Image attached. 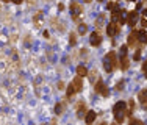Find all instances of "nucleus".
<instances>
[{
  "mask_svg": "<svg viewBox=\"0 0 147 125\" xmlns=\"http://www.w3.org/2000/svg\"><path fill=\"white\" fill-rule=\"evenodd\" d=\"M113 114L116 122H124V117L127 116V103L125 102H117L116 105L113 106Z\"/></svg>",
  "mask_w": 147,
  "mask_h": 125,
  "instance_id": "f257e3e1",
  "label": "nucleus"
},
{
  "mask_svg": "<svg viewBox=\"0 0 147 125\" xmlns=\"http://www.w3.org/2000/svg\"><path fill=\"white\" fill-rule=\"evenodd\" d=\"M116 62H117L116 53H114V52H110V53H107L103 58V69L107 72H113L114 67H116Z\"/></svg>",
  "mask_w": 147,
  "mask_h": 125,
  "instance_id": "f03ea898",
  "label": "nucleus"
},
{
  "mask_svg": "<svg viewBox=\"0 0 147 125\" xmlns=\"http://www.w3.org/2000/svg\"><path fill=\"white\" fill-rule=\"evenodd\" d=\"M127 16H128V13L125 11V9H119V8H114L113 13H111V19H113V22H119V24L127 22Z\"/></svg>",
  "mask_w": 147,
  "mask_h": 125,
  "instance_id": "7ed1b4c3",
  "label": "nucleus"
},
{
  "mask_svg": "<svg viewBox=\"0 0 147 125\" xmlns=\"http://www.w3.org/2000/svg\"><path fill=\"white\" fill-rule=\"evenodd\" d=\"M71 14H72V19L75 20V22L83 17V8H82V5H80V3H77V2H72L71 3Z\"/></svg>",
  "mask_w": 147,
  "mask_h": 125,
  "instance_id": "20e7f679",
  "label": "nucleus"
},
{
  "mask_svg": "<svg viewBox=\"0 0 147 125\" xmlns=\"http://www.w3.org/2000/svg\"><path fill=\"white\" fill-rule=\"evenodd\" d=\"M130 62H128V56H127V46L121 47V67L122 71H127Z\"/></svg>",
  "mask_w": 147,
  "mask_h": 125,
  "instance_id": "39448f33",
  "label": "nucleus"
},
{
  "mask_svg": "<svg viewBox=\"0 0 147 125\" xmlns=\"http://www.w3.org/2000/svg\"><path fill=\"white\" fill-rule=\"evenodd\" d=\"M119 30H121V24H119V22H111L110 25L107 27V33L110 34L111 38L116 36V34L119 33Z\"/></svg>",
  "mask_w": 147,
  "mask_h": 125,
  "instance_id": "423d86ee",
  "label": "nucleus"
},
{
  "mask_svg": "<svg viewBox=\"0 0 147 125\" xmlns=\"http://www.w3.org/2000/svg\"><path fill=\"white\" fill-rule=\"evenodd\" d=\"M96 92L97 94H100V95H103V97H107L108 94V88H107V85H105L103 81H97L96 83Z\"/></svg>",
  "mask_w": 147,
  "mask_h": 125,
  "instance_id": "0eeeda50",
  "label": "nucleus"
},
{
  "mask_svg": "<svg viewBox=\"0 0 147 125\" xmlns=\"http://www.w3.org/2000/svg\"><path fill=\"white\" fill-rule=\"evenodd\" d=\"M89 42H91V46H94V47L100 46V44H102V36H100L97 31H94V33H91V36H89Z\"/></svg>",
  "mask_w": 147,
  "mask_h": 125,
  "instance_id": "6e6552de",
  "label": "nucleus"
},
{
  "mask_svg": "<svg viewBox=\"0 0 147 125\" xmlns=\"http://www.w3.org/2000/svg\"><path fill=\"white\" fill-rule=\"evenodd\" d=\"M136 22H138V13H136V11H130V13H128V16H127V24L130 27H135Z\"/></svg>",
  "mask_w": 147,
  "mask_h": 125,
  "instance_id": "1a4fd4ad",
  "label": "nucleus"
},
{
  "mask_svg": "<svg viewBox=\"0 0 147 125\" xmlns=\"http://www.w3.org/2000/svg\"><path fill=\"white\" fill-rule=\"evenodd\" d=\"M33 22H34V27H38V28H41L44 24V19H42V11H39L36 16L33 17Z\"/></svg>",
  "mask_w": 147,
  "mask_h": 125,
  "instance_id": "9d476101",
  "label": "nucleus"
},
{
  "mask_svg": "<svg viewBox=\"0 0 147 125\" xmlns=\"http://www.w3.org/2000/svg\"><path fill=\"white\" fill-rule=\"evenodd\" d=\"M94 120H96V113H94V111H86L85 122H86V124H92Z\"/></svg>",
  "mask_w": 147,
  "mask_h": 125,
  "instance_id": "9b49d317",
  "label": "nucleus"
},
{
  "mask_svg": "<svg viewBox=\"0 0 147 125\" xmlns=\"http://www.w3.org/2000/svg\"><path fill=\"white\" fill-rule=\"evenodd\" d=\"M139 102H141V105L144 106V108H147V89L139 92Z\"/></svg>",
  "mask_w": 147,
  "mask_h": 125,
  "instance_id": "f8f14e48",
  "label": "nucleus"
},
{
  "mask_svg": "<svg viewBox=\"0 0 147 125\" xmlns=\"http://www.w3.org/2000/svg\"><path fill=\"white\" fill-rule=\"evenodd\" d=\"M74 86H75V89H77V92H80V91H82V77H80V75H78V77H75V78H74Z\"/></svg>",
  "mask_w": 147,
  "mask_h": 125,
  "instance_id": "ddd939ff",
  "label": "nucleus"
},
{
  "mask_svg": "<svg viewBox=\"0 0 147 125\" xmlns=\"http://www.w3.org/2000/svg\"><path fill=\"white\" fill-rule=\"evenodd\" d=\"M136 41H138V31H133L130 36H128V46H135Z\"/></svg>",
  "mask_w": 147,
  "mask_h": 125,
  "instance_id": "4468645a",
  "label": "nucleus"
},
{
  "mask_svg": "<svg viewBox=\"0 0 147 125\" xmlns=\"http://www.w3.org/2000/svg\"><path fill=\"white\" fill-rule=\"evenodd\" d=\"M138 41L141 44H146L147 42V33L144 30H141V31H138Z\"/></svg>",
  "mask_w": 147,
  "mask_h": 125,
  "instance_id": "2eb2a0df",
  "label": "nucleus"
},
{
  "mask_svg": "<svg viewBox=\"0 0 147 125\" xmlns=\"http://www.w3.org/2000/svg\"><path fill=\"white\" fill-rule=\"evenodd\" d=\"M85 113H86V105L83 102H80L78 106H77V116H83Z\"/></svg>",
  "mask_w": 147,
  "mask_h": 125,
  "instance_id": "dca6fc26",
  "label": "nucleus"
},
{
  "mask_svg": "<svg viewBox=\"0 0 147 125\" xmlns=\"http://www.w3.org/2000/svg\"><path fill=\"white\" fill-rule=\"evenodd\" d=\"M77 75H80V77H86V75H88V69H86L85 66H78V67H77Z\"/></svg>",
  "mask_w": 147,
  "mask_h": 125,
  "instance_id": "f3484780",
  "label": "nucleus"
},
{
  "mask_svg": "<svg viewBox=\"0 0 147 125\" xmlns=\"http://www.w3.org/2000/svg\"><path fill=\"white\" fill-rule=\"evenodd\" d=\"M77 92V89H75V86H74V83H71V85L67 86V91H66V94H67V97H72L74 94Z\"/></svg>",
  "mask_w": 147,
  "mask_h": 125,
  "instance_id": "a211bd4d",
  "label": "nucleus"
},
{
  "mask_svg": "<svg viewBox=\"0 0 147 125\" xmlns=\"http://www.w3.org/2000/svg\"><path fill=\"white\" fill-rule=\"evenodd\" d=\"M86 31H88V25L80 24V25H78V34H86Z\"/></svg>",
  "mask_w": 147,
  "mask_h": 125,
  "instance_id": "6ab92c4d",
  "label": "nucleus"
},
{
  "mask_svg": "<svg viewBox=\"0 0 147 125\" xmlns=\"http://www.w3.org/2000/svg\"><path fill=\"white\" fill-rule=\"evenodd\" d=\"M89 75V81H92V83H96V78H97V71L94 69V71H91V74Z\"/></svg>",
  "mask_w": 147,
  "mask_h": 125,
  "instance_id": "aec40b11",
  "label": "nucleus"
},
{
  "mask_svg": "<svg viewBox=\"0 0 147 125\" xmlns=\"http://www.w3.org/2000/svg\"><path fill=\"white\" fill-rule=\"evenodd\" d=\"M55 113H57V114H61L63 113V105H61V103H58V105L55 106Z\"/></svg>",
  "mask_w": 147,
  "mask_h": 125,
  "instance_id": "412c9836",
  "label": "nucleus"
},
{
  "mask_svg": "<svg viewBox=\"0 0 147 125\" xmlns=\"http://www.w3.org/2000/svg\"><path fill=\"white\" fill-rule=\"evenodd\" d=\"M142 72H144V77L147 78V61L142 62Z\"/></svg>",
  "mask_w": 147,
  "mask_h": 125,
  "instance_id": "4be33fe9",
  "label": "nucleus"
},
{
  "mask_svg": "<svg viewBox=\"0 0 147 125\" xmlns=\"http://www.w3.org/2000/svg\"><path fill=\"white\" fill-rule=\"evenodd\" d=\"M77 39H75V33H71V46H75Z\"/></svg>",
  "mask_w": 147,
  "mask_h": 125,
  "instance_id": "5701e85b",
  "label": "nucleus"
},
{
  "mask_svg": "<svg viewBox=\"0 0 147 125\" xmlns=\"http://www.w3.org/2000/svg\"><path fill=\"white\" fill-rule=\"evenodd\" d=\"M141 27H142V28H146V27H147V17L141 19Z\"/></svg>",
  "mask_w": 147,
  "mask_h": 125,
  "instance_id": "b1692460",
  "label": "nucleus"
},
{
  "mask_svg": "<svg viewBox=\"0 0 147 125\" xmlns=\"http://www.w3.org/2000/svg\"><path fill=\"white\" fill-rule=\"evenodd\" d=\"M139 58H141V50H138L135 53V60H139Z\"/></svg>",
  "mask_w": 147,
  "mask_h": 125,
  "instance_id": "393cba45",
  "label": "nucleus"
},
{
  "mask_svg": "<svg viewBox=\"0 0 147 125\" xmlns=\"http://www.w3.org/2000/svg\"><path fill=\"white\" fill-rule=\"evenodd\" d=\"M122 86H124V81H121V83H119V85H117V91H122Z\"/></svg>",
  "mask_w": 147,
  "mask_h": 125,
  "instance_id": "a878e982",
  "label": "nucleus"
},
{
  "mask_svg": "<svg viewBox=\"0 0 147 125\" xmlns=\"http://www.w3.org/2000/svg\"><path fill=\"white\" fill-rule=\"evenodd\" d=\"M11 2H13V3H16V5H19V3H22L24 0H11Z\"/></svg>",
  "mask_w": 147,
  "mask_h": 125,
  "instance_id": "bb28decb",
  "label": "nucleus"
},
{
  "mask_svg": "<svg viewBox=\"0 0 147 125\" xmlns=\"http://www.w3.org/2000/svg\"><path fill=\"white\" fill-rule=\"evenodd\" d=\"M83 2H85V3H91L92 0H83Z\"/></svg>",
  "mask_w": 147,
  "mask_h": 125,
  "instance_id": "cd10ccee",
  "label": "nucleus"
},
{
  "mask_svg": "<svg viewBox=\"0 0 147 125\" xmlns=\"http://www.w3.org/2000/svg\"><path fill=\"white\" fill-rule=\"evenodd\" d=\"M144 16L147 17V9H144Z\"/></svg>",
  "mask_w": 147,
  "mask_h": 125,
  "instance_id": "c85d7f7f",
  "label": "nucleus"
},
{
  "mask_svg": "<svg viewBox=\"0 0 147 125\" xmlns=\"http://www.w3.org/2000/svg\"><path fill=\"white\" fill-rule=\"evenodd\" d=\"M2 2H11V0H2Z\"/></svg>",
  "mask_w": 147,
  "mask_h": 125,
  "instance_id": "c756f323",
  "label": "nucleus"
},
{
  "mask_svg": "<svg viewBox=\"0 0 147 125\" xmlns=\"http://www.w3.org/2000/svg\"><path fill=\"white\" fill-rule=\"evenodd\" d=\"M128 2H133V0H128Z\"/></svg>",
  "mask_w": 147,
  "mask_h": 125,
  "instance_id": "7c9ffc66",
  "label": "nucleus"
},
{
  "mask_svg": "<svg viewBox=\"0 0 147 125\" xmlns=\"http://www.w3.org/2000/svg\"><path fill=\"white\" fill-rule=\"evenodd\" d=\"M99 2H103V0H99Z\"/></svg>",
  "mask_w": 147,
  "mask_h": 125,
  "instance_id": "2f4dec72",
  "label": "nucleus"
},
{
  "mask_svg": "<svg viewBox=\"0 0 147 125\" xmlns=\"http://www.w3.org/2000/svg\"><path fill=\"white\" fill-rule=\"evenodd\" d=\"M45 2H49V0H45Z\"/></svg>",
  "mask_w": 147,
  "mask_h": 125,
  "instance_id": "473e14b6",
  "label": "nucleus"
}]
</instances>
